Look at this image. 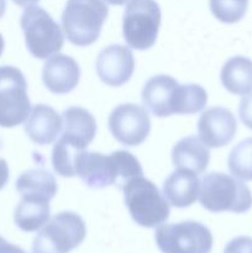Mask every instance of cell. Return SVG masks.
Instances as JSON below:
<instances>
[{"instance_id": "1", "label": "cell", "mask_w": 252, "mask_h": 253, "mask_svg": "<svg viewBox=\"0 0 252 253\" xmlns=\"http://www.w3.org/2000/svg\"><path fill=\"white\" fill-rule=\"evenodd\" d=\"M142 103L157 118L192 115L204 110L208 94L199 84H179L173 77L160 74L146 82Z\"/></svg>"}, {"instance_id": "2", "label": "cell", "mask_w": 252, "mask_h": 253, "mask_svg": "<svg viewBox=\"0 0 252 253\" xmlns=\"http://www.w3.org/2000/svg\"><path fill=\"white\" fill-rule=\"evenodd\" d=\"M76 175L91 189L109 185L123 189L128 180L143 175V170L137 158L128 151H115L108 156L83 151L77 157Z\"/></svg>"}, {"instance_id": "3", "label": "cell", "mask_w": 252, "mask_h": 253, "mask_svg": "<svg viewBox=\"0 0 252 253\" xmlns=\"http://www.w3.org/2000/svg\"><path fill=\"white\" fill-rule=\"evenodd\" d=\"M62 133L53 146L52 165L57 174L76 177V161L96 135L94 116L81 106H71L62 114Z\"/></svg>"}, {"instance_id": "4", "label": "cell", "mask_w": 252, "mask_h": 253, "mask_svg": "<svg viewBox=\"0 0 252 253\" xmlns=\"http://www.w3.org/2000/svg\"><path fill=\"white\" fill-rule=\"evenodd\" d=\"M199 202L210 212L244 214L252 208V193L239 178L211 172L200 182Z\"/></svg>"}, {"instance_id": "5", "label": "cell", "mask_w": 252, "mask_h": 253, "mask_svg": "<svg viewBox=\"0 0 252 253\" xmlns=\"http://www.w3.org/2000/svg\"><path fill=\"white\" fill-rule=\"evenodd\" d=\"M131 217L142 227H157L169 217V203L155 183L143 175L128 180L121 189Z\"/></svg>"}, {"instance_id": "6", "label": "cell", "mask_w": 252, "mask_h": 253, "mask_svg": "<svg viewBox=\"0 0 252 253\" xmlns=\"http://www.w3.org/2000/svg\"><path fill=\"white\" fill-rule=\"evenodd\" d=\"M108 14L105 0H67L62 14L67 40L78 47L93 44L99 39Z\"/></svg>"}, {"instance_id": "7", "label": "cell", "mask_w": 252, "mask_h": 253, "mask_svg": "<svg viewBox=\"0 0 252 253\" xmlns=\"http://www.w3.org/2000/svg\"><path fill=\"white\" fill-rule=\"evenodd\" d=\"M27 49L39 59H47L58 53L64 43L61 26L51 15L37 5L25 7L20 19Z\"/></svg>"}, {"instance_id": "8", "label": "cell", "mask_w": 252, "mask_h": 253, "mask_svg": "<svg viewBox=\"0 0 252 253\" xmlns=\"http://www.w3.org/2000/svg\"><path fill=\"white\" fill-rule=\"evenodd\" d=\"M85 235V222L78 214L62 211L40 230L32 244V253H69L84 241Z\"/></svg>"}, {"instance_id": "9", "label": "cell", "mask_w": 252, "mask_h": 253, "mask_svg": "<svg viewBox=\"0 0 252 253\" xmlns=\"http://www.w3.org/2000/svg\"><path fill=\"white\" fill-rule=\"evenodd\" d=\"M161 17L156 0H128L123 17L124 40L127 46L140 51L155 46Z\"/></svg>"}, {"instance_id": "10", "label": "cell", "mask_w": 252, "mask_h": 253, "mask_svg": "<svg viewBox=\"0 0 252 253\" xmlns=\"http://www.w3.org/2000/svg\"><path fill=\"white\" fill-rule=\"evenodd\" d=\"M31 101L27 95V82L19 68L0 67V126L15 127L27 120Z\"/></svg>"}, {"instance_id": "11", "label": "cell", "mask_w": 252, "mask_h": 253, "mask_svg": "<svg viewBox=\"0 0 252 253\" xmlns=\"http://www.w3.org/2000/svg\"><path fill=\"white\" fill-rule=\"evenodd\" d=\"M155 239L162 253H210L214 242L210 230L192 220L162 225Z\"/></svg>"}, {"instance_id": "12", "label": "cell", "mask_w": 252, "mask_h": 253, "mask_svg": "<svg viewBox=\"0 0 252 253\" xmlns=\"http://www.w3.org/2000/svg\"><path fill=\"white\" fill-rule=\"evenodd\" d=\"M109 130L118 142L135 147L146 141L151 131V120L143 106L121 104L109 115Z\"/></svg>"}, {"instance_id": "13", "label": "cell", "mask_w": 252, "mask_h": 253, "mask_svg": "<svg viewBox=\"0 0 252 253\" xmlns=\"http://www.w3.org/2000/svg\"><path fill=\"white\" fill-rule=\"evenodd\" d=\"M135 71V58L128 47L110 44L101 49L96 58V73L109 86H121L127 83Z\"/></svg>"}, {"instance_id": "14", "label": "cell", "mask_w": 252, "mask_h": 253, "mask_svg": "<svg viewBox=\"0 0 252 253\" xmlns=\"http://www.w3.org/2000/svg\"><path fill=\"white\" fill-rule=\"evenodd\" d=\"M237 131V123L234 114L222 106H212L200 116L198 121L199 138L211 148L227 146Z\"/></svg>"}, {"instance_id": "15", "label": "cell", "mask_w": 252, "mask_h": 253, "mask_svg": "<svg viewBox=\"0 0 252 253\" xmlns=\"http://www.w3.org/2000/svg\"><path fill=\"white\" fill-rule=\"evenodd\" d=\"M81 79L79 64L67 54L56 53L47 58L42 69V81L53 94H67L77 88Z\"/></svg>"}, {"instance_id": "16", "label": "cell", "mask_w": 252, "mask_h": 253, "mask_svg": "<svg viewBox=\"0 0 252 253\" xmlns=\"http://www.w3.org/2000/svg\"><path fill=\"white\" fill-rule=\"evenodd\" d=\"M62 116L53 108L44 104H37L27 118L25 132L32 142L46 146L57 140L62 131Z\"/></svg>"}, {"instance_id": "17", "label": "cell", "mask_w": 252, "mask_h": 253, "mask_svg": "<svg viewBox=\"0 0 252 253\" xmlns=\"http://www.w3.org/2000/svg\"><path fill=\"white\" fill-rule=\"evenodd\" d=\"M200 182L198 174L185 169H177L163 183V195L172 207L183 209L194 204L199 198Z\"/></svg>"}, {"instance_id": "18", "label": "cell", "mask_w": 252, "mask_h": 253, "mask_svg": "<svg viewBox=\"0 0 252 253\" xmlns=\"http://www.w3.org/2000/svg\"><path fill=\"white\" fill-rule=\"evenodd\" d=\"M172 161L177 169L190 170L195 174H200L209 165V147L199 137L188 136L173 146Z\"/></svg>"}, {"instance_id": "19", "label": "cell", "mask_w": 252, "mask_h": 253, "mask_svg": "<svg viewBox=\"0 0 252 253\" xmlns=\"http://www.w3.org/2000/svg\"><path fill=\"white\" fill-rule=\"evenodd\" d=\"M16 189L21 198L51 202L57 194V182L48 170L37 168L21 173L16 180Z\"/></svg>"}, {"instance_id": "20", "label": "cell", "mask_w": 252, "mask_h": 253, "mask_svg": "<svg viewBox=\"0 0 252 253\" xmlns=\"http://www.w3.org/2000/svg\"><path fill=\"white\" fill-rule=\"evenodd\" d=\"M222 85L235 95H246L252 90V59L245 56L231 57L220 73Z\"/></svg>"}, {"instance_id": "21", "label": "cell", "mask_w": 252, "mask_h": 253, "mask_svg": "<svg viewBox=\"0 0 252 253\" xmlns=\"http://www.w3.org/2000/svg\"><path fill=\"white\" fill-rule=\"evenodd\" d=\"M51 215L49 202L21 198L14 214V221L20 230L34 232L48 222Z\"/></svg>"}, {"instance_id": "22", "label": "cell", "mask_w": 252, "mask_h": 253, "mask_svg": "<svg viewBox=\"0 0 252 253\" xmlns=\"http://www.w3.org/2000/svg\"><path fill=\"white\" fill-rule=\"evenodd\" d=\"M227 167L234 177L252 180V137L237 143L227 158Z\"/></svg>"}, {"instance_id": "23", "label": "cell", "mask_w": 252, "mask_h": 253, "mask_svg": "<svg viewBox=\"0 0 252 253\" xmlns=\"http://www.w3.org/2000/svg\"><path fill=\"white\" fill-rule=\"evenodd\" d=\"M209 5L212 15L219 21L235 24L246 14L249 0H209Z\"/></svg>"}, {"instance_id": "24", "label": "cell", "mask_w": 252, "mask_h": 253, "mask_svg": "<svg viewBox=\"0 0 252 253\" xmlns=\"http://www.w3.org/2000/svg\"><path fill=\"white\" fill-rule=\"evenodd\" d=\"M239 115L241 123L252 130V90L242 96L239 106Z\"/></svg>"}, {"instance_id": "25", "label": "cell", "mask_w": 252, "mask_h": 253, "mask_svg": "<svg viewBox=\"0 0 252 253\" xmlns=\"http://www.w3.org/2000/svg\"><path fill=\"white\" fill-rule=\"evenodd\" d=\"M224 253H252V239L240 236L231 240L225 247Z\"/></svg>"}, {"instance_id": "26", "label": "cell", "mask_w": 252, "mask_h": 253, "mask_svg": "<svg viewBox=\"0 0 252 253\" xmlns=\"http://www.w3.org/2000/svg\"><path fill=\"white\" fill-rule=\"evenodd\" d=\"M0 253H26L21 247L7 242L4 237L0 236Z\"/></svg>"}, {"instance_id": "27", "label": "cell", "mask_w": 252, "mask_h": 253, "mask_svg": "<svg viewBox=\"0 0 252 253\" xmlns=\"http://www.w3.org/2000/svg\"><path fill=\"white\" fill-rule=\"evenodd\" d=\"M7 180H9V166L6 161L0 158V190L6 185Z\"/></svg>"}, {"instance_id": "28", "label": "cell", "mask_w": 252, "mask_h": 253, "mask_svg": "<svg viewBox=\"0 0 252 253\" xmlns=\"http://www.w3.org/2000/svg\"><path fill=\"white\" fill-rule=\"evenodd\" d=\"M12 1L15 2L16 5H19V6H30V5H34L36 4V2H39L40 0H12Z\"/></svg>"}, {"instance_id": "29", "label": "cell", "mask_w": 252, "mask_h": 253, "mask_svg": "<svg viewBox=\"0 0 252 253\" xmlns=\"http://www.w3.org/2000/svg\"><path fill=\"white\" fill-rule=\"evenodd\" d=\"M108 4L111 5H124L128 1V0H105Z\"/></svg>"}, {"instance_id": "30", "label": "cell", "mask_w": 252, "mask_h": 253, "mask_svg": "<svg viewBox=\"0 0 252 253\" xmlns=\"http://www.w3.org/2000/svg\"><path fill=\"white\" fill-rule=\"evenodd\" d=\"M5 9H6V0H0V19L4 15Z\"/></svg>"}, {"instance_id": "31", "label": "cell", "mask_w": 252, "mask_h": 253, "mask_svg": "<svg viewBox=\"0 0 252 253\" xmlns=\"http://www.w3.org/2000/svg\"><path fill=\"white\" fill-rule=\"evenodd\" d=\"M2 51H4V39H2L1 34H0V56L2 54Z\"/></svg>"}]
</instances>
